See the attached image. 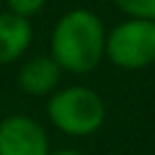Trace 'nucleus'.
I'll use <instances>...</instances> for the list:
<instances>
[{"label": "nucleus", "instance_id": "obj_1", "mask_svg": "<svg viewBox=\"0 0 155 155\" xmlns=\"http://www.w3.org/2000/svg\"><path fill=\"white\" fill-rule=\"evenodd\" d=\"M107 31L102 19L90 10L65 12L51 31V58L61 70L82 75L94 70L104 58Z\"/></svg>", "mask_w": 155, "mask_h": 155}, {"label": "nucleus", "instance_id": "obj_2", "mask_svg": "<svg viewBox=\"0 0 155 155\" xmlns=\"http://www.w3.org/2000/svg\"><path fill=\"white\" fill-rule=\"evenodd\" d=\"M48 121L65 136L85 138L102 128L107 119L104 99L90 87H61L48 97Z\"/></svg>", "mask_w": 155, "mask_h": 155}, {"label": "nucleus", "instance_id": "obj_3", "mask_svg": "<svg viewBox=\"0 0 155 155\" xmlns=\"http://www.w3.org/2000/svg\"><path fill=\"white\" fill-rule=\"evenodd\" d=\"M104 56L124 70H140L155 63V22L126 17L109 29Z\"/></svg>", "mask_w": 155, "mask_h": 155}, {"label": "nucleus", "instance_id": "obj_4", "mask_svg": "<svg viewBox=\"0 0 155 155\" xmlns=\"http://www.w3.org/2000/svg\"><path fill=\"white\" fill-rule=\"evenodd\" d=\"M44 126L29 116L12 114L0 121V155H48Z\"/></svg>", "mask_w": 155, "mask_h": 155}, {"label": "nucleus", "instance_id": "obj_5", "mask_svg": "<svg viewBox=\"0 0 155 155\" xmlns=\"http://www.w3.org/2000/svg\"><path fill=\"white\" fill-rule=\"evenodd\" d=\"M61 68L51 56H36L29 58L19 73H17V82L22 87V92L31 94V97H44V94H53L58 82H61Z\"/></svg>", "mask_w": 155, "mask_h": 155}, {"label": "nucleus", "instance_id": "obj_6", "mask_svg": "<svg viewBox=\"0 0 155 155\" xmlns=\"http://www.w3.org/2000/svg\"><path fill=\"white\" fill-rule=\"evenodd\" d=\"M31 44V24L12 12H0V65L17 61Z\"/></svg>", "mask_w": 155, "mask_h": 155}, {"label": "nucleus", "instance_id": "obj_7", "mask_svg": "<svg viewBox=\"0 0 155 155\" xmlns=\"http://www.w3.org/2000/svg\"><path fill=\"white\" fill-rule=\"evenodd\" d=\"M131 19H153L155 22V0H111Z\"/></svg>", "mask_w": 155, "mask_h": 155}, {"label": "nucleus", "instance_id": "obj_8", "mask_svg": "<svg viewBox=\"0 0 155 155\" xmlns=\"http://www.w3.org/2000/svg\"><path fill=\"white\" fill-rule=\"evenodd\" d=\"M5 5H7V12L24 17V19H31L34 15H39L44 10L46 0H5Z\"/></svg>", "mask_w": 155, "mask_h": 155}, {"label": "nucleus", "instance_id": "obj_9", "mask_svg": "<svg viewBox=\"0 0 155 155\" xmlns=\"http://www.w3.org/2000/svg\"><path fill=\"white\" fill-rule=\"evenodd\" d=\"M48 155H82V153L80 150H73V148H63V150H53Z\"/></svg>", "mask_w": 155, "mask_h": 155}]
</instances>
